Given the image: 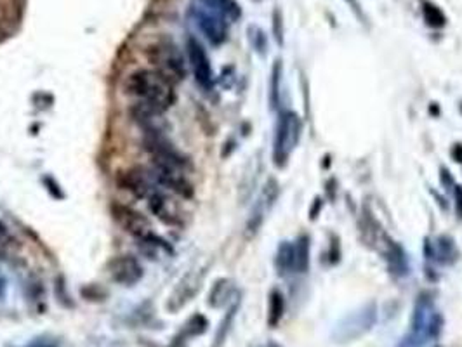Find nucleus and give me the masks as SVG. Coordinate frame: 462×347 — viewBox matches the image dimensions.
Here are the masks:
<instances>
[{"label": "nucleus", "mask_w": 462, "mask_h": 347, "mask_svg": "<svg viewBox=\"0 0 462 347\" xmlns=\"http://www.w3.org/2000/svg\"><path fill=\"white\" fill-rule=\"evenodd\" d=\"M443 327L442 314L436 309L435 301L428 292H423L417 297L414 306L410 330L396 347H424L433 339H438Z\"/></svg>", "instance_id": "obj_2"}, {"label": "nucleus", "mask_w": 462, "mask_h": 347, "mask_svg": "<svg viewBox=\"0 0 462 347\" xmlns=\"http://www.w3.org/2000/svg\"><path fill=\"white\" fill-rule=\"evenodd\" d=\"M147 60L151 64V69L165 76L174 86L183 82L184 76H186L183 54L179 53L176 43L169 42V40L151 43L147 49Z\"/></svg>", "instance_id": "obj_4"}, {"label": "nucleus", "mask_w": 462, "mask_h": 347, "mask_svg": "<svg viewBox=\"0 0 462 347\" xmlns=\"http://www.w3.org/2000/svg\"><path fill=\"white\" fill-rule=\"evenodd\" d=\"M303 132V122L294 111L280 113L278 123H276L275 144H273V160L276 167H285L290 155L299 142Z\"/></svg>", "instance_id": "obj_6"}, {"label": "nucleus", "mask_w": 462, "mask_h": 347, "mask_svg": "<svg viewBox=\"0 0 462 347\" xmlns=\"http://www.w3.org/2000/svg\"><path fill=\"white\" fill-rule=\"evenodd\" d=\"M110 210H111V215H114V219L116 221V224H118L120 228L127 233V235H130L133 238L140 240L141 243L151 247V250L156 247H160V248H167V250L170 252L167 242H163V240L154 231V226H151V222L148 221V219L144 217L141 212H137L136 208L125 205V203L115 202V203H111Z\"/></svg>", "instance_id": "obj_3"}, {"label": "nucleus", "mask_w": 462, "mask_h": 347, "mask_svg": "<svg viewBox=\"0 0 462 347\" xmlns=\"http://www.w3.org/2000/svg\"><path fill=\"white\" fill-rule=\"evenodd\" d=\"M280 89H282V61L276 60L270 79V104L273 109L278 108L280 104Z\"/></svg>", "instance_id": "obj_22"}, {"label": "nucleus", "mask_w": 462, "mask_h": 347, "mask_svg": "<svg viewBox=\"0 0 462 347\" xmlns=\"http://www.w3.org/2000/svg\"><path fill=\"white\" fill-rule=\"evenodd\" d=\"M273 35H275L276 43L282 46L283 43V18L278 9L273 11Z\"/></svg>", "instance_id": "obj_27"}, {"label": "nucleus", "mask_w": 462, "mask_h": 347, "mask_svg": "<svg viewBox=\"0 0 462 347\" xmlns=\"http://www.w3.org/2000/svg\"><path fill=\"white\" fill-rule=\"evenodd\" d=\"M203 6L210 7L216 13H219L221 16L226 18L230 21H236L240 16H242V9L236 4V0H200Z\"/></svg>", "instance_id": "obj_18"}, {"label": "nucleus", "mask_w": 462, "mask_h": 347, "mask_svg": "<svg viewBox=\"0 0 462 347\" xmlns=\"http://www.w3.org/2000/svg\"><path fill=\"white\" fill-rule=\"evenodd\" d=\"M261 347H282L280 344H276V342H266V344L264 346H261Z\"/></svg>", "instance_id": "obj_33"}, {"label": "nucleus", "mask_w": 462, "mask_h": 347, "mask_svg": "<svg viewBox=\"0 0 462 347\" xmlns=\"http://www.w3.org/2000/svg\"><path fill=\"white\" fill-rule=\"evenodd\" d=\"M421 11H423V18L426 25L431 28H443L447 25V16L443 14V11L440 9L436 4L429 2V0H423L421 2Z\"/></svg>", "instance_id": "obj_20"}, {"label": "nucleus", "mask_w": 462, "mask_h": 347, "mask_svg": "<svg viewBox=\"0 0 462 347\" xmlns=\"http://www.w3.org/2000/svg\"><path fill=\"white\" fill-rule=\"evenodd\" d=\"M250 40H252V46L257 53L259 54L266 53L268 40L266 35L263 34V30H259V28H250Z\"/></svg>", "instance_id": "obj_26"}, {"label": "nucleus", "mask_w": 462, "mask_h": 347, "mask_svg": "<svg viewBox=\"0 0 462 347\" xmlns=\"http://www.w3.org/2000/svg\"><path fill=\"white\" fill-rule=\"evenodd\" d=\"M377 321V306L376 302H367L356 311L346 314L336 328L332 330V341L336 344L346 346L358 341L363 335L369 334Z\"/></svg>", "instance_id": "obj_5"}, {"label": "nucleus", "mask_w": 462, "mask_h": 347, "mask_svg": "<svg viewBox=\"0 0 462 347\" xmlns=\"http://www.w3.org/2000/svg\"><path fill=\"white\" fill-rule=\"evenodd\" d=\"M452 158L456 160V162L462 163V144H456L452 148Z\"/></svg>", "instance_id": "obj_31"}, {"label": "nucleus", "mask_w": 462, "mask_h": 347, "mask_svg": "<svg viewBox=\"0 0 462 347\" xmlns=\"http://www.w3.org/2000/svg\"><path fill=\"white\" fill-rule=\"evenodd\" d=\"M205 275L207 268H202L186 273V275L181 278V281L177 283V287L174 288L172 294H170L169 301H167V309H169L170 313H177L179 309H183L200 292Z\"/></svg>", "instance_id": "obj_9"}, {"label": "nucleus", "mask_w": 462, "mask_h": 347, "mask_svg": "<svg viewBox=\"0 0 462 347\" xmlns=\"http://www.w3.org/2000/svg\"><path fill=\"white\" fill-rule=\"evenodd\" d=\"M283 313H285V299L280 290H271L270 301H268V325L271 328L278 327V323L282 321Z\"/></svg>", "instance_id": "obj_19"}, {"label": "nucleus", "mask_w": 462, "mask_h": 347, "mask_svg": "<svg viewBox=\"0 0 462 347\" xmlns=\"http://www.w3.org/2000/svg\"><path fill=\"white\" fill-rule=\"evenodd\" d=\"M21 347H60V341L53 335H40Z\"/></svg>", "instance_id": "obj_28"}, {"label": "nucleus", "mask_w": 462, "mask_h": 347, "mask_svg": "<svg viewBox=\"0 0 462 347\" xmlns=\"http://www.w3.org/2000/svg\"><path fill=\"white\" fill-rule=\"evenodd\" d=\"M188 57H190V67L196 83H198L203 90L212 89L214 73L212 67H210V60L209 56H207L202 43L196 39H193V36L188 39Z\"/></svg>", "instance_id": "obj_10"}, {"label": "nucleus", "mask_w": 462, "mask_h": 347, "mask_svg": "<svg viewBox=\"0 0 462 347\" xmlns=\"http://www.w3.org/2000/svg\"><path fill=\"white\" fill-rule=\"evenodd\" d=\"M148 207H150V210L154 212L160 221L165 222V224L174 226L181 222V215L177 214L176 208L170 203V200L160 191H156V189L148 196Z\"/></svg>", "instance_id": "obj_14"}, {"label": "nucleus", "mask_w": 462, "mask_h": 347, "mask_svg": "<svg viewBox=\"0 0 462 347\" xmlns=\"http://www.w3.org/2000/svg\"><path fill=\"white\" fill-rule=\"evenodd\" d=\"M384 254L386 259H388L389 271H391L393 276L402 278L409 275V259H407V254L402 245L388 240V242H386Z\"/></svg>", "instance_id": "obj_15"}, {"label": "nucleus", "mask_w": 462, "mask_h": 347, "mask_svg": "<svg viewBox=\"0 0 462 347\" xmlns=\"http://www.w3.org/2000/svg\"><path fill=\"white\" fill-rule=\"evenodd\" d=\"M456 212L457 217L462 219V186H456Z\"/></svg>", "instance_id": "obj_30"}, {"label": "nucleus", "mask_w": 462, "mask_h": 347, "mask_svg": "<svg viewBox=\"0 0 462 347\" xmlns=\"http://www.w3.org/2000/svg\"><path fill=\"white\" fill-rule=\"evenodd\" d=\"M4 288H6V287H4V280H2V278H0V297H2V295H4Z\"/></svg>", "instance_id": "obj_34"}, {"label": "nucleus", "mask_w": 462, "mask_h": 347, "mask_svg": "<svg viewBox=\"0 0 462 347\" xmlns=\"http://www.w3.org/2000/svg\"><path fill=\"white\" fill-rule=\"evenodd\" d=\"M162 115L163 111H158V109L140 103V101L130 108V116L144 130V134H165Z\"/></svg>", "instance_id": "obj_12"}, {"label": "nucleus", "mask_w": 462, "mask_h": 347, "mask_svg": "<svg viewBox=\"0 0 462 347\" xmlns=\"http://www.w3.org/2000/svg\"><path fill=\"white\" fill-rule=\"evenodd\" d=\"M207 327H209V321H207L205 316H202V314H193L190 320L186 321V325H184L181 335H183L184 339L198 337V335L205 334Z\"/></svg>", "instance_id": "obj_23"}, {"label": "nucleus", "mask_w": 462, "mask_h": 347, "mask_svg": "<svg viewBox=\"0 0 462 347\" xmlns=\"http://www.w3.org/2000/svg\"><path fill=\"white\" fill-rule=\"evenodd\" d=\"M235 292V287H233V281L228 280V278H221L214 283L212 290L209 294V306L212 308H221V306L226 304L230 301V297Z\"/></svg>", "instance_id": "obj_17"}, {"label": "nucleus", "mask_w": 462, "mask_h": 347, "mask_svg": "<svg viewBox=\"0 0 462 347\" xmlns=\"http://www.w3.org/2000/svg\"><path fill=\"white\" fill-rule=\"evenodd\" d=\"M278 195H280V186H278V182H276L275 179H268L266 186H264L263 193H261L259 202L263 203V205L266 207L268 210H270V208H271L273 205H275V202H276V198H278Z\"/></svg>", "instance_id": "obj_25"}, {"label": "nucleus", "mask_w": 462, "mask_h": 347, "mask_svg": "<svg viewBox=\"0 0 462 347\" xmlns=\"http://www.w3.org/2000/svg\"><path fill=\"white\" fill-rule=\"evenodd\" d=\"M238 308H240V301H236L235 304L228 309V313L224 314L223 321H221L219 328H217V332H216V339H214L212 347H223L224 341H226L228 334H230V330H231V325H233V321H235V316H236V311H238Z\"/></svg>", "instance_id": "obj_21"}, {"label": "nucleus", "mask_w": 462, "mask_h": 347, "mask_svg": "<svg viewBox=\"0 0 462 347\" xmlns=\"http://www.w3.org/2000/svg\"><path fill=\"white\" fill-rule=\"evenodd\" d=\"M276 269L280 273H292V243L283 242L278 247L275 259Z\"/></svg>", "instance_id": "obj_24"}, {"label": "nucleus", "mask_w": 462, "mask_h": 347, "mask_svg": "<svg viewBox=\"0 0 462 347\" xmlns=\"http://www.w3.org/2000/svg\"><path fill=\"white\" fill-rule=\"evenodd\" d=\"M4 233H6V226H4L2 222H0V236H2Z\"/></svg>", "instance_id": "obj_35"}, {"label": "nucleus", "mask_w": 462, "mask_h": 347, "mask_svg": "<svg viewBox=\"0 0 462 347\" xmlns=\"http://www.w3.org/2000/svg\"><path fill=\"white\" fill-rule=\"evenodd\" d=\"M426 255H428V259H433L440 264H452V262L457 261L459 252H457L454 240L450 236L443 235L438 236L435 243H426Z\"/></svg>", "instance_id": "obj_13"}, {"label": "nucleus", "mask_w": 462, "mask_h": 347, "mask_svg": "<svg viewBox=\"0 0 462 347\" xmlns=\"http://www.w3.org/2000/svg\"><path fill=\"white\" fill-rule=\"evenodd\" d=\"M191 14L198 30L212 46H221L228 39L226 18L221 16L219 13L200 4V6H193Z\"/></svg>", "instance_id": "obj_7"}, {"label": "nucleus", "mask_w": 462, "mask_h": 347, "mask_svg": "<svg viewBox=\"0 0 462 347\" xmlns=\"http://www.w3.org/2000/svg\"><path fill=\"white\" fill-rule=\"evenodd\" d=\"M309 268V238L301 235L292 243V273H306Z\"/></svg>", "instance_id": "obj_16"}, {"label": "nucleus", "mask_w": 462, "mask_h": 347, "mask_svg": "<svg viewBox=\"0 0 462 347\" xmlns=\"http://www.w3.org/2000/svg\"><path fill=\"white\" fill-rule=\"evenodd\" d=\"M108 273L115 283L123 285V287H133L144 275V269L137 257L134 255H116L108 262Z\"/></svg>", "instance_id": "obj_11"}, {"label": "nucleus", "mask_w": 462, "mask_h": 347, "mask_svg": "<svg viewBox=\"0 0 462 347\" xmlns=\"http://www.w3.org/2000/svg\"><path fill=\"white\" fill-rule=\"evenodd\" d=\"M115 182L120 189L133 195L134 198H148L155 191L154 175L143 167L118 170L115 175Z\"/></svg>", "instance_id": "obj_8"}, {"label": "nucleus", "mask_w": 462, "mask_h": 347, "mask_svg": "<svg viewBox=\"0 0 462 347\" xmlns=\"http://www.w3.org/2000/svg\"><path fill=\"white\" fill-rule=\"evenodd\" d=\"M344 2H346L348 6L351 7L353 13L356 14V18H358L362 23H365L367 18H365V14H363V9H362V4H360V0H344Z\"/></svg>", "instance_id": "obj_29"}, {"label": "nucleus", "mask_w": 462, "mask_h": 347, "mask_svg": "<svg viewBox=\"0 0 462 347\" xmlns=\"http://www.w3.org/2000/svg\"><path fill=\"white\" fill-rule=\"evenodd\" d=\"M127 94L136 97L140 103H144L158 111H167L176 101L174 83L155 69H136L125 80Z\"/></svg>", "instance_id": "obj_1"}, {"label": "nucleus", "mask_w": 462, "mask_h": 347, "mask_svg": "<svg viewBox=\"0 0 462 347\" xmlns=\"http://www.w3.org/2000/svg\"><path fill=\"white\" fill-rule=\"evenodd\" d=\"M320 205H322V200L316 198V200H315V208H313V212H311V217H313V219H315V217H316V214H318Z\"/></svg>", "instance_id": "obj_32"}]
</instances>
